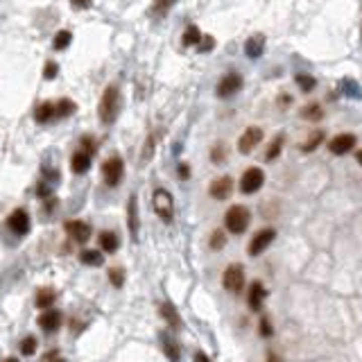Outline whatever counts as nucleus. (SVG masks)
<instances>
[{"instance_id": "c03bdc74", "label": "nucleus", "mask_w": 362, "mask_h": 362, "mask_svg": "<svg viewBox=\"0 0 362 362\" xmlns=\"http://www.w3.org/2000/svg\"><path fill=\"white\" fill-rule=\"evenodd\" d=\"M188 174H190L188 165H186V163H181V165H179V176H181V179H188Z\"/></svg>"}, {"instance_id": "0eeeda50", "label": "nucleus", "mask_w": 362, "mask_h": 362, "mask_svg": "<svg viewBox=\"0 0 362 362\" xmlns=\"http://www.w3.org/2000/svg\"><path fill=\"white\" fill-rule=\"evenodd\" d=\"M7 226H9V231H12L14 235L30 233V215H27V211H23V208L12 211L9 213V217H7Z\"/></svg>"}, {"instance_id": "37998d69", "label": "nucleus", "mask_w": 362, "mask_h": 362, "mask_svg": "<svg viewBox=\"0 0 362 362\" xmlns=\"http://www.w3.org/2000/svg\"><path fill=\"white\" fill-rule=\"evenodd\" d=\"M93 5V0H72V7L75 9H88Z\"/></svg>"}, {"instance_id": "09e8293b", "label": "nucleus", "mask_w": 362, "mask_h": 362, "mask_svg": "<svg viewBox=\"0 0 362 362\" xmlns=\"http://www.w3.org/2000/svg\"><path fill=\"white\" fill-rule=\"evenodd\" d=\"M267 362H279V357H276V355H269V357H267Z\"/></svg>"}, {"instance_id": "f8f14e48", "label": "nucleus", "mask_w": 362, "mask_h": 362, "mask_svg": "<svg viewBox=\"0 0 362 362\" xmlns=\"http://www.w3.org/2000/svg\"><path fill=\"white\" fill-rule=\"evenodd\" d=\"M127 226H129V235L134 242H138V202H136V195H131L129 202H127Z\"/></svg>"}, {"instance_id": "423d86ee", "label": "nucleus", "mask_w": 362, "mask_h": 362, "mask_svg": "<svg viewBox=\"0 0 362 362\" xmlns=\"http://www.w3.org/2000/svg\"><path fill=\"white\" fill-rule=\"evenodd\" d=\"M262 181H265V174H262L260 167H247L242 179H240V190H242L244 195H251L260 188Z\"/></svg>"}, {"instance_id": "393cba45", "label": "nucleus", "mask_w": 362, "mask_h": 362, "mask_svg": "<svg viewBox=\"0 0 362 362\" xmlns=\"http://www.w3.org/2000/svg\"><path fill=\"white\" fill-rule=\"evenodd\" d=\"M54 299H57V294H54L50 288H43V290H39V294H36V306L48 310V308L54 303Z\"/></svg>"}, {"instance_id": "f3484780", "label": "nucleus", "mask_w": 362, "mask_h": 362, "mask_svg": "<svg viewBox=\"0 0 362 362\" xmlns=\"http://www.w3.org/2000/svg\"><path fill=\"white\" fill-rule=\"evenodd\" d=\"M70 167L75 174H84V172H88L90 167V154H86L84 149H77L75 154H72L70 158Z\"/></svg>"}, {"instance_id": "39448f33", "label": "nucleus", "mask_w": 362, "mask_h": 362, "mask_svg": "<svg viewBox=\"0 0 362 362\" xmlns=\"http://www.w3.org/2000/svg\"><path fill=\"white\" fill-rule=\"evenodd\" d=\"M102 174H104V181H107V186H118L122 181V176H125V163H122L120 156H111L104 161L102 165Z\"/></svg>"}, {"instance_id": "2eb2a0df", "label": "nucleus", "mask_w": 362, "mask_h": 362, "mask_svg": "<svg viewBox=\"0 0 362 362\" xmlns=\"http://www.w3.org/2000/svg\"><path fill=\"white\" fill-rule=\"evenodd\" d=\"M39 326H41L43 330H48V333H54V330H59V326H61V312L54 310V308H48L45 312H41Z\"/></svg>"}, {"instance_id": "7c9ffc66", "label": "nucleus", "mask_w": 362, "mask_h": 362, "mask_svg": "<svg viewBox=\"0 0 362 362\" xmlns=\"http://www.w3.org/2000/svg\"><path fill=\"white\" fill-rule=\"evenodd\" d=\"M36 351V337H32V335H27V337L21 339V353L23 355H34Z\"/></svg>"}, {"instance_id": "5701e85b", "label": "nucleus", "mask_w": 362, "mask_h": 362, "mask_svg": "<svg viewBox=\"0 0 362 362\" xmlns=\"http://www.w3.org/2000/svg\"><path fill=\"white\" fill-rule=\"evenodd\" d=\"M301 118L303 120H310V122H319L321 118H324V111H321L319 104H306V107L301 109Z\"/></svg>"}, {"instance_id": "4be33fe9", "label": "nucleus", "mask_w": 362, "mask_h": 362, "mask_svg": "<svg viewBox=\"0 0 362 362\" xmlns=\"http://www.w3.org/2000/svg\"><path fill=\"white\" fill-rule=\"evenodd\" d=\"M161 315H163V319L172 326V328H179V326H181V317H179V312H176V308L172 306V303H163V306H161Z\"/></svg>"}, {"instance_id": "72a5a7b5", "label": "nucleus", "mask_w": 362, "mask_h": 362, "mask_svg": "<svg viewBox=\"0 0 362 362\" xmlns=\"http://www.w3.org/2000/svg\"><path fill=\"white\" fill-rule=\"evenodd\" d=\"M342 86L346 88V95H348V98H362L360 86H357L353 79H344V81H342Z\"/></svg>"}, {"instance_id": "dca6fc26", "label": "nucleus", "mask_w": 362, "mask_h": 362, "mask_svg": "<svg viewBox=\"0 0 362 362\" xmlns=\"http://www.w3.org/2000/svg\"><path fill=\"white\" fill-rule=\"evenodd\" d=\"M262 50H265V36L262 34H253L247 39V43H244V54L251 59H258L262 54Z\"/></svg>"}, {"instance_id": "ea45409f", "label": "nucleus", "mask_w": 362, "mask_h": 362, "mask_svg": "<svg viewBox=\"0 0 362 362\" xmlns=\"http://www.w3.org/2000/svg\"><path fill=\"white\" fill-rule=\"evenodd\" d=\"M211 158H213L215 163H222V158H224V147H222V145H215V149H213Z\"/></svg>"}, {"instance_id": "a211bd4d", "label": "nucleus", "mask_w": 362, "mask_h": 362, "mask_svg": "<svg viewBox=\"0 0 362 362\" xmlns=\"http://www.w3.org/2000/svg\"><path fill=\"white\" fill-rule=\"evenodd\" d=\"M100 247L107 253H116L118 247H120V240H118V235L113 231H102L100 233Z\"/></svg>"}, {"instance_id": "58836bf2", "label": "nucleus", "mask_w": 362, "mask_h": 362, "mask_svg": "<svg viewBox=\"0 0 362 362\" xmlns=\"http://www.w3.org/2000/svg\"><path fill=\"white\" fill-rule=\"evenodd\" d=\"M213 45H215V41H213L211 36H202V45H199V50H202V52H208V50H213Z\"/></svg>"}, {"instance_id": "4c0bfd02", "label": "nucleus", "mask_w": 362, "mask_h": 362, "mask_svg": "<svg viewBox=\"0 0 362 362\" xmlns=\"http://www.w3.org/2000/svg\"><path fill=\"white\" fill-rule=\"evenodd\" d=\"M81 145H84V152L86 154H95V152H98V143H95L93 138H88V136H86V138H81Z\"/></svg>"}, {"instance_id": "f704fd0d", "label": "nucleus", "mask_w": 362, "mask_h": 362, "mask_svg": "<svg viewBox=\"0 0 362 362\" xmlns=\"http://www.w3.org/2000/svg\"><path fill=\"white\" fill-rule=\"evenodd\" d=\"M174 5V0H156L152 7V14H156V16H163V14L167 12V9Z\"/></svg>"}, {"instance_id": "3c124183", "label": "nucleus", "mask_w": 362, "mask_h": 362, "mask_svg": "<svg viewBox=\"0 0 362 362\" xmlns=\"http://www.w3.org/2000/svg\"><path fill=\"white\" fill-rule=\"evenodd\" d=\"M5 362H18V357H7Z\"/></svg>"}, {"instance_id": "6ab92c4d", "label": "nucleus", "mask_w": 362, "mask_h": 362, "mask_svg": "<svg viewBox=\"0 0 362 362\" xmlns=\"http://www.w3.org/2000/svg\"><path fill=\"white\" fill-rule=\"evenodd\" d=\"M262 299H265V290H262V285L256 281V283H251V288H249V308L258 312Z\"/></svg>"}, {"instance_id": "412c9836", "label": "nucleus", "mask_w": 362, "mask_h": 362, "mask_svg": "<svg viewBox=\"0 0 362 362\" xmlns=\"http://www.w3.org/2000/svg\"><path fill=\"white\" fill-rule=\"evenodd\" d=\"M54 116H57V111H54V104H52V102L39 104V107H36V111H34L36 122H50Z\"/></svg>"}, {"instance_id": "6e6552de", "label": "nucleus", "mask_w": 362, "mask_h": 362, "mask_svg": "<svg viewBox=\"0 0 362 362\" xmlns=\"http://www.w3.org/2000/svg\"><path fill=\"white\" fill-rule=\"evenodd\" d=\"M274 238H276L274 229H260L251 238V242H249V256H260V253L272 244V240Z\"/></svg>"}, {"instance_id": "a18cd8bd", "label": "nucleus", "mask_w": 362, "mask_h": 362, "mask_svg": "<svg viewBox=\"0 0 362 362\" xmlns=\"http://www.w3.org/2000/svg\"><path fill=\"white\" fill-rule=\"evenodd\" d=\"M36 193H39V197H48V195H50V188H48V184H41Z\"/></svg>"}, {"instance_id": "603ef678", "label": "nucleus", "mask_w": 362, "mask_h": 362, "mask_svg": "<svg viewBox=\"0 0 362 362\" xmlns=\"http://www.w3.org/2000/svg\"><path fill=\"white\" fill-rule=\"evenodd\" d=\"M52 362H66V360H61V357H57V360H52Z\"/></svg>"}, {"instance_id": "a19ab883", "label": "nucleus", "mask_w": 362, "mask_h": 362, "mask_svg": "<svg viewBox=\"0 0 362 362\" xmlns=\"http://www.w3.org/2000/svg\"><path fill=\"white\" fill-rule=\"evenodd\" d=\"M152 147H154V138H152V136H149V138H147V143H145V152H143V163L147 161L149 156H152Z\"/></svg>"}, {"instance_id": "de8ad7c7", "label": "nucleus", "mask_w": 362, "mask_h": 362, "mask_svg": "<svg viewBox=\"0 0 362 362\" xmlns=\"http://www.w3.org/2000/svg\"><path fill=\"white\" fill-rule=\"evenodd\" d=\"M290 102H292V98H290V95H281V98H279V104H281V107H288Z\"/></svg>"}, {"instance_id": "c756f323", "label": "nucleus", "mask_w": 362, "mask_h": 362, "mask_svg": "<svg viewBox=\"0 0 362 362\" xmlns=\"http://www.w3.org/2000/svg\"><path fill=\"white\" fill-rule=\"evenodd\" d=\"M294 79H297L299 88H301L303 93H310V90L315 88V77L306 75V72H301V75H297V77H294Z\"/></svg>"}, {"instance_id": "c85d7f7f", "label": "nucleus", "mask_w": 362, "mask_h": 362, "mask_svg": "<svg viewBox=\"0 0 362 362\" xmlns=\"http://www.w3.org/2000/svg\"><path fill=\"white\" fill-rule=\"evenodd\" d=\"M70 39H72V34L68 30L57 32V34H54V48H57V50H66L68 45H70Z\"/></svg>"}, {"instance_id": "4468645a", "label": "nucleus", "mask_w": 362, "mask_h": 362, "mask_svg": "<svg viewBox=\"0 0 362 362\" xmlns=\"http://www.w3.org/2000/svg\"><path fill=\"white\" fill-rule=\"evenodd\" d=\"M231 190H233V179L231 176H220V179H215L211 184L208 193H211L213 199H229Z\"/></svg>"}, {"instance_id": "9d476101", "label": "nucleus", "mask_w": 362, "mask_h": 362, "mask_svg": "<svg viewBox=\"0 0 362 362\" xmlns=\"http://www.w3.org/2000/svg\"><path fill=\"white\" fill-rule=\"evenodd\" d=\"M240 88H242V77H240L238 72H229V75H224L217 81V95H220V98H231V95H235Z\"/></svg>"}, {"instance_id": "ddd939ff", "label": "nucleus", "mask_w": 362, "mask_h": 362, "mask_svg": "<svg viewBox=\"0 0 362 362\" xmlns=\"http://www.w3.org/2000/svg\"><path fill=\"white\" fill-rule=\"evenodd\" d=\"M355 147V136L353 134H339V136H335L333 140L328 143V149L333 154H346V152H351V149Z\"/></svg>"}, {"instance_id": "e433bc0d", "label": "nucleus", "mask_w": 362, "mask_h": 362, "mask_svg": "<svg viewBox=\"0 0 362 362\" xmlns=\"http://www.w3.org/2000/svg\"><path fill=\"white\" fill-rule=\"evenodd\" d=\"M57 72H59V66L54 61L45 63V68H43V77H45V79H54V77H57Z\"/></svg>"}, {"instance_id": "20e7f679", "label": "nucleus", "mask_w": 362, "mask_h": 362, "mask_svg": "<svg viewBox=\"0 0 362 362\" xmlns=\"http://www.w3.org/2000/svg\"><path fill=\"white\" fill-rule=\"evenodd\" d=\"M222 285H224L226 292L231 294H240L244 288V269L242 265H238V262H233V265H229L224 269V274H222Z\"/></svg>"}, {"instance_id": "aec40b11", "label": "nucleus", "mask_w": 362, "mask_h": 362, "mask_svg": "<svg viewBox=\"0 0 362 362\" xmlns=\"http://www.w3.org/2000/svg\"><path fill=\"white\" fill-rule=\"evenodd\" d=\"M79 260L88 267H100L104 262V256H102V251H98V249H84V251L79 253Z\"/></svg>"}, {"instance_id": "f257e3e1", "label": "nucleus", "mask_w": 362, "mask_h": 362, "mask_svg": "<svg viewBox=\"0 0 362 362\" xmlns=\"http://www.w3.org/2000/svg\"><path fill=\"white\" fill-rule=\"evenodd\" d=\"M118 111H120V90H118V86H107L102 100H100V109H98L100 120L104 125H111L118 118Z\"/></svg>"}, {"instance_id": "9b49d317", "label": "nucleus", "mask_w": 362, "mask_h": 362, "mask_svg": "<svg viewBox=\"0 0 362 362\" xmlns=\"http://www.w3.org/2000/svg\"><path fill=\"white\" fill-rule=\"evenodd\" d=\"M260 140H262V129L260 127H247V131H244V134L240 136V140H238V152H242V154L253 152V147H256Z\"/></svg>"}, {"instance_id": "1a4fd4ad", "label": "nucleus", "mask_w": 362, "mask_h": 362, "mask_svg": "<svg viewBox=\"0 0 362 362\" xmlns=\"http://www.w3.org/2000/svg\"><path fill=\"white\" fill-rule=\"evenodd\" d=\"M66 233L70 235V240L72 242H77V244H84V242H88L90 240V226L86 224V222H81V220H68L66 222Z\"/></svg>"}, {"instance_id": "473e14b6", "label": "nucleus", "mask_w": 362, "mask_h": 362, "mask_svg": "<svg viewBox=\"0 0 362 362\" xmlns=\"http://www.w3.org/2000/svg\"><path fill=\"white\" fill-rule=\"evenodd\" d=\"M109 281H111L113 288H122V283H125V269H120V267L111 269L109 272Z\"/></svg>"}, {"instance_id": "c9c22d12", "label": "nucleus", "mask_w": 362, "mask_h": 362, "mask_svg": "<svg viewBox=\"0 0 362 362\" xmlns=\"http://www.w3.org/2000/svg\"><path fill=\"white\" fill-rule=\"evenodd\" d=\"M224 242H226V238H224V231H213V235H211V249H222L224 247Z\"/></svg>"}, {"instance_id": "79ce46f5", "label": "nucleus", "mask_w": 362, "mask_h": 362, "mask_svg": "<svg viewBox=\"0 0 362 362\" xmlns=\"http://www.w3.org/2000/svg\"><path fill=\"white\" fill-rule=\"evenodd\" d=\"M260 335L262 337H269L272 335V324L267 319H260Z\"/></svg>"}, {"instance_id": "7ed1b4c3", "label": "nucleus", "mask_w": 362, "mask_h": 362, "mask_svg": "<svg viewBox=\"0 0 362 362\" xmlns=\"http://www.w3.org/2000/svg\"><path fill=\"white\" fill-rule=\"evenodd\" d=\"M152 204H154L156 215L161 217L163 222H172V217H174V204H172V195L167 193L165 188H156V190H154Z\"/></svg>"}, {"instance_id": "b1692460", "label": "nucleus", "mask_w": 362, "mask_h": 362, "mask_svg": "<svg viewBox=\"0 0 362 362\" xmlns=\"http://www.w3.org/2000/svg\"><path fill=\"white\" fill-rule=\"evenodd\" d=\"M75 109H77V104L72 102V100H68V98L59 100V102L54 104V111H57V116H59V118H68V116H72V113H75Z\"/></svg>"}, {"instance_id": "8fccbe9b", "label": "nucleus", "mask_w": 362, "mask_h": 362, "mask_svg": "<svg viewBox=\"0 0 362 362\" xmlns=\"http://www.w3.org/2000/svg\"><path fill=\"white\" fill-rule=\"evenodd\" d=\"M355 156H357V163H360V165H362V149H360V152L355 154Z\"/></svg>"}, {"instance_id": "2f4dec72", "label": "nucleus", "mask_w": 362, "mask_h": 362, "mask_svg": "<svg viewBox=\"0 0 362 362\" xmlns=\"http://www.w3.org/2000/svg\"><path fill=\"white\" fill-rule=\"evenodd\" d=\"M321 140H324V131H312V136L308 138V143L301 145V149H303V152H312V149H315Z\"/></svg>"}, {"instance_id": "49530a36", "label": "nucleus", "mask_w": 362, "mask_h": 362, "mask_svg": "<svg viewBox=\"0 0 362 362\" xmlns=\"http://www.w3.org/2000/svg\"><path fill=\"white\" fill-rule=\"evenodd\" d=\"M195 362H211V357H208L206 353L197 351V353H195Z\"/></svg>"}, {"instance_id": "a878e982", "label": "nucleus", "mask_w": 362, "mask_h": 362, "mask_svg": "<svg viewBox=\"0 0 362 362\" xmlns=\"http://www.w3.org/2000/svg\"><path fill=\"white\" fill-rule=\"evenodd\" d=\"M163 351H165V355L170 357L172 362H176L179 360V346H176L174 342H172L167 335H163Z\"/></svg>"}, {"instance_id": "f03ea898", "label": "nucleus", "mask_w": 362, "mask_h": 362, "mask_svg": "<svg viewBox=\"0 0 362 362\" xmlns=\"http://www.w3.org/2000/svg\"><path fill=\"white\" fill-rule=\"evenodd\" d=\"M249 217L251 215H249L247 208L235 204V206H231L229 211L224 213V224L231 233H242V231H247V226H249Z\"/></svg>"}, {"instance_id": "cd10ccee", "label": "nucleus", "mask_w": 362, "mask_h": 362, "mask_svg": "<svg viewBox=\"0 0 362 362\" xmlns=\"http://www.w3.org/2000/svg\"><path fill=\"white\" fill-rule=\"evenodd\" d=\"M283 140H285V138L279 134V136H276V138L269 143V149H267V154H265V158H267V161H274V158L281 154V147H283Z\"/></svg>"}, {"instance_id": "bb28decb", "label": "nucleus", "mask_w": 362, "mask_h": 362, "mask_svg": "<svg viewBox=\"0 0 362 362\" xmlns=\"http://www.w3.org/2000/svg\"><path fill=\"white\" fill-rule=\"evenodd\" d=\"M202 32H199V27H195V25H190L188 30L184 32V45H195V43H199L202 41Z\"/></svg>"}]
</instances>
